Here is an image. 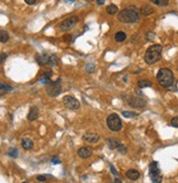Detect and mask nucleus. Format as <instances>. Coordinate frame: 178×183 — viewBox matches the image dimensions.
<instances>
[{
	"label": "nucleus",
	"instance_id": "nucleus-31",
	"mask_svg": "<svg viewBox=\"0 0 178 183\" xmlns=\"http://www.w3.org/2000/svg\"><path fill=\"white\" fill-rule=\"evenodd\" d=\"M24 2H26L28 4H30V6H31V4H35L37 1V0H24Z\"/></svg>",
	"mask_w": 178,
	"mask_h": 183
},
{
	"label": "nucleus",
	"instance_id": "nucleus-18",
	"mask_svg": "<svg viewBox=\"0 0 178 183\" xmlns=\"http://www.w3.org/2000/svg\"><path fill=\"white\" fill-rule=\"evenodd\" d=\"M21 146L24 150H31L33 146H34V143H33V141L30 138H23L21 140Z\"/></svg>",
	"mask_w": 178,
	"mask_h": 183
},
{
	"label": "nucleus",
	"instance_id": "nucleus-29",
	"mask_svg": "<svg viewBox=\"0 0 178 183\" xmlns=\"http://www.w3.org/2000/svg\"><path fill=\"white\" fill-rule=\"evenodd\" d=\"M52 163H54V165H59V163H61L59 158L56 157V156H53V157H52Z\"/></svg>",
	"mask_w": 178,
	"mask_h": 183
},
{
	"label": "nucleus",
	"instance_id": "nucleus-2",
	"mask_svg": "<svg viewBox=\"0 0 178 183\" xmlns=\"http://www.w3.org/2000/svg\"><path fill=\"white\" fill-rule=\"evenodd\" d=\"M156 78L158 84L164 88H171L175 84L174 73L167 67H163V69L158 70Z\"/></svg>",
	"mask_w": 178,
	"mask_h": 183
},
{
	"label": "nucleus",
	"instance_id": "nucleus-8",
	"mask_svg": "<svg viewBox=\"0 0 178 183\" xmlns=\"http://www.w3.org/2000/svg\"><path fill=\"white\" fill-rule=\"evenodd\" d=\"M78 22V17L77 15H72V17H68L67 19H65L64 21L61 23L59 26V29L66 32V31H69L70 29H73L75 24Z\"/></svg>",
	"mask_w": 178,
	"mask_h": 183
},
{
	"label": "nucleus",
	"instance_id": "nucleus-10",
	"mask_svg": "<svg viewBox=\"0 0 178 183\" xmlns=\"http://www.w3.org/2000/svg\"><path fill=\"white\" fill-rule=\"evenodd\" d=\"M127 104L130 106L134 107V108H141V107H144L146 105V100L140 98V97H129Z\"/></svg>",
	"mask_w": 178,
	"mask_h": 183
},
{
	"label": "nucleus",
	"instance_id": "nucleus-5",
	"mask_svg": "<svg viewBox=\"0 0 178 183\" xmlns=\"http://www.w3.org/2000/svg\"><path fill=\"white\" fill-rule=\"evenodd\" d=\"M107 126L112 131H120L122 128V121L116 114H110L107 117Z\"/></svg>",
	"mask_w": 178,
	"mask_h": 183
},
{
	"label": "nucleus",
	"instance_id": "nucleus-35",
	"mask_svg": "<svg viewBox=\"0 0 178 183\" xmlns=\"http://www.w3.org/2000/svg\"><path fill=\"white\" fill-rule=\"evenodd\" d=\"M96 2H97L98 4H105V0H97Z\"/></svg>",
	"mask_w": 178,
	"mask_h": 183
},
{
	"label": "nucleus",
	"instance_id": "nucleus-3",
	"mask_svg": "<svg viewBox=\"0 0 178 183\" xmlns=\"http://www.w3.org/2000/svg\"><path fill=\"white\" fill-rule=\"evenodd\" d=\"M162 51H163V46L160 44H153L151 45L145 52L144 55V61L146 64H154L157 61H160L162 58Z\"/></svg>",
	"mask_w": 178,
	"mask_h": 183
},
{
	"label": "nucleus",
	"instance_id": "nucleus-23",
	"mask_svg": "<svg viewBox=\"0 0 178 183\" xmlns=\"http://www.w3.org/2000/svg\"><path fill=\"white\" fill-rule=\"evenodd\" d=\"M151 2H153L154 4H156L158 7H166L169 4L168 0H151Z\"/></svg>",
	"mask_w": 178,
	"mask_h": 183
},
{
	"label": "nucleus",
	"instance_id": "nucleus-16",
	"mask_svg": "<svg viewBox=\"0 0 178 183\" xmlns=\"http://www.w3.org/2000/svg\"><path fill=\"white\" fill-rule=\"evenodd\" d=\"M51 77H52V72L50 71H46V72H43L42 75H41V78H40V83L41 84H45L47 85L50 82H51Z\"/></svg>",
	"mask_w": 178,
	"mask_h": 183
},
{
	"label": "nucleus",
	"instance_id": "nucleus-6",
	"mask_svg": "<svg viewBox=\"0 0 178 183\" xmlns=\"http://www.w3.org/2000/svg\"><path fill=\"white\" fill-rule=\"evenodd\" d=\"M61 91H62V82H61V80H57L55 82H50L46 85L47 95L52 96V97L57 96L61 93Z\"/></svg>",
	"mask_w": 178,
	"mask_h": 183
},
{
	"label": "nucleus",
	"instance_id": "nucleus-24",
	"mask_svg": "<svg viewBox=\"0 0 178 183\" xmlns=\"http://www.w3.org/2000/svg\"><path fill=\"white\" fill-rule=\"evenodd\" d=\"M122 116L125 118H135L138 116V114L135 113V111H127V110H124V111H122Z\"/></svg>",
	"mask_w": 178,
	"mask_h": 183
},
{
	"label": "nucleus",
	"instance_id": "nucleus-9",
	"mask_svg": "<svg viewBox=\"0 0 178 183\" xmlns=\"http://www.w3.org/2000/svg\"><path fill=\"white\" fill-rule=\"evenodd\" d=\"M63 103H64V105H65L67 108H69V109L72 110H76L78 109L80 107V103L78 99H76L75 97H73V96H65L64 98H63Z\"/></svg>",
	"mask_w": 178,
	"mask_h": 183
},
{
	"label": "nucleus",
	"instance_id": "nucleus-34",
	"mask_svg": "<svg viewBox=\"0 0 178 183\" xmlns=\"http://www.w3.org/2000/svg\"><path fill=\"white\" fill-rule=\"evenodd\" d=\"M65 39H64V40L65 41H70V42H73L74 41V39H70V38H73V35H65Z\"/></svg>",
	"mask_w": 178,
	"mask_h": 183
},
{
	"label": "nucleus",
	"instance_id": "nucleus-25",
	"mask_svg": "<svg viewBox=\"0 0 178 183\" xmlns=\"http://www.w3.org/2000/svg\"><path fill=\"white\" fill-rule=\"evenodd\" d=\"M8 40H9V34L4 30H1L0 31V41H1V43H6V42H8Z\"/></svg>",
	"mask_w": 178,
	"mask_h": 183
},
{
	"label": "nucleus",
	"instance_id": "nucleus-37",
	"mask_svg": "<svg viewBox=\"0 0 178 183\" xmlns=\"http://www.w3.org/2000/svg\"><path fill=\"white\" fill-rule=\"evenodd\" d=\"M64 2H68V4H72V2H75V0H65Z\"/></svg>",
	"mask_w": 178,
	"mask_h": 183
},
{
	"label": "nucleus",
	"instance_id": "nucleus-14",
	"mask_svg": "<svg viewBox=\"0 0 178 183\" xmlns=\"http://www.w3.org/2000/svg\"><path fill=\"white\" fill-rule=\"evenodd\" d=\"M121 145H122V143L120 142V140L116 139V138H108V139H107V146L109 147V149H111V150L118 149Z\"/></svg>",
	"mask_w": 178,
	"mask_h": 183
},
{
	"label": "nucleus",
	"instance_id": "nucleus-7",
	"mask_svg": "<svg viewBox=\"0 0 178 183\" xmlns=\"http://www.w3.org/2000/svg\"><path fill=\"white\" fill-rule=\"evenodd\" d=\"M149 178L152 179V182L154 183H160L162 182V174H160V170L158 168V163L157 162H152L149 165Z\"/></svg>",
	"mask_w": 178,
	"mask_h": 183
},
{
	"label": "nucleus",
	"instance_id": "nucleus-13",
	"mask_svg": "<svg viewBox=\"0 0 178 183\" xmlns=\"http://www.w3.org/2000/svg\"><path fill=\"white\" fill-rule=\"evenodd\" d=\"M83 139H84L85 141H87V142L94 143L99 140V135L92 134V132H86V134L83 136Z\"/></svg>",
	"mask_w": 178,
	"mask_h": 183
},
{
	"label": "nucleus",
	"instance_id": "nucleus-39",
	"mask_svg": "<svg viewBox=\"0 0 178 183\" xmlns=\"http://www.w3.org/2000/svg\"><path fill=\"white\" fill-rule=\"evenodd\" d=\"M22 183H29V182H26H26H22Z\"/></svg>",
	"mask_w": 178,
	"mask_h": 183
},
{
	"label": "nucleus",
	"instance_id": "nucleus-19",
	"mask_svg": "<svg viewBox=\"0 0 178 183\" xmlns=\"http://www.w3.org/2000/svg\"><path fill=\"white\" fill-rule=\"evenodd\" d=\"M125 39H127V34H125L123 31H119V32H116V34H114V40H116V42H118V43L123 42Z\"/></svg>",
	"mask_w": 178,
	"mask_h": 183
},
{
	"label": "nucleus",
	"instance_id": "nucleus-15",
	"mask_svg": "<svg viewBox=\"0 0 178 183\" xmlns=\"http://www.w3.org/2000/svg\"><path fill=\"white\" fill-rule=\"evenodd\" d=\"M125 176H127L130 180H132V181H136V180L140 179V172H138V170H135V169H130V170H127V173H125Z\"/></svg>",
	"mask_w": 178,
	"mask_h": 183
},
{
	"label": "nucleus",
	"instance_id": "nucleus-26",
	"mask_svg": "<svg viewBox=\"0 0 178 183\" xmlns=\"http://www.w3.org/2000/svg\"><path fill=\"white\" fill-rule=\"evenodd\" d=\"M0 88H1V92L4 91H7V92H11L13 88H12V86H9V85H6L4 84V83H0Z\"/></svg>",
	"mask_w": 178,
	"mask_h": 183
},
{
	"label": "nucleus",
	"instance_id": "nucleus-38",
	"mask_svg": "<svg viewBox=\"0 0 178 183\" xmlns=\"http://www.w3.org/2000/svg\"><path fill=\"white\" fill-rule=\"evenodd\" d=\"M116 183H121V180H120V179H118V178L116 179Z\"/></svg>",
	"mask_w": 178,
	"mask_h": 183
},
{
	"label": "nucleus",
	"instance_id": "nucleus-11",
	"mask_svg": "<svg viewBox=\"0 0 178 183\" xmlns=\"http://www.w3.org/2000/svg\"><path fill=\"white\" fill-rule=\"evenodd\" d=\"M39 116H40V110H39V108H37V106H32L30 108L26 118H28V120L29 121H34L39 118Z\"/></svg>",
	"mask_w": 178,
	"mask_h": 183
},
{
	"label": "nucleus",
	"instance_id": "nucleus-32",
	"mask_svg": "<svg viewBox=\"0 0 178 183\" xmlns=\"http://www.w3.org/2000/svg\"><path fill=\"white\" fill-rule=\"evenodd\" d=\"M110 169H111V171H112V173H113V174H114V176H119V173L116 172V169H114V167H113V165H110Z\"/></svg>",
	"mask_w": 178,
	"mask_h": 183
},
{
	"label": "nucleus",
	"instance_id": "nucleus-36",
	"mask_svg": "<svg viewBox=\"0 0 178 183\" xmlns=\"http://www.w3.org/2000/svg\"><path fill=\"white\" fill-rule=\"evenodd\" d=\"M135 93H136V94H138V95H143V93H142L141 91H140V89H138V88H136V91H135Z\"/></svg>",
	"mask_w": 178,
	"mask_h": 183
},
{
	"label": "nucleus",
	"instance_id": "nucleus-4",
	"mask_svg": "<svg viewBox=\"0 0 178 183\" xmlns=\"http://www.w3.org/2000/svg\"><path fill=\"white\" fill-rule=\"evenodd\" d=\"M37 61L39 65H47L50 67L56 66L58 64V59L55 54H50V53H44V54L37 55Z\"/></svg>",
	"mask_w": 178,
	"mask_h": 183
},
{
	"label": "nucleus",
	"instance_id": "nucleus-28",
	"mask_svg": "<svg viewBox=\"0 0 178 183\" xmlns=\"http://www.w3.org/2000/svg\"><path fill=\"white\" fill-rule=\"evenodd\" d=\"M171 125L173 126V127H175V128H178V116H176V117H174L173 119H171Z\"/></svg>",
	"mask_w": 178,
	"mask_h": 183
},
{
	"label": "nucleus",
	"instance_id": "nucleus-1",
	"mask_svg": "<svg viewBox=\"0 0 178 183\" xmlns=\"http://www.w3.org/2000/svg\"><path fill=\"white\" fill-rule=\"evenodd\" d=\"M118 19L122 23H135L140 20V10L134 6H130L122 9L118 15Z\"/></svg>",
	"mask_w": 178,
	"mask_h": 183
},
{
	"label": "nucleus",
	"instance_id": "nucleus-12",
	"mask_svg": "<svg viewBox=\"0 0 178 183\" xmlns=\"http://www.w3.org/2000/svg\"><path fill=\"white\" fill-rule=\"evenodd\" d=\"M77 153H78V156H79L81 159H87V158L91 157L92 150H91L89 147H81V148L78 149Z\"/></svg>",
	"mask_w": 178,
	"mask_h": 183
},
{
	"label": "nucleus",
	"instance_id": "nucleus-21",
	"mask_svg": "<svg viewBox=\"0 0 178 183\" xmlns=\"http://www.w3.org/2000/svg\"><path fill=\"white\" fill-rule=\"evenodd\" d=\"M138 88H145V87H151L152 86V82L149 80H140L138 82Z\"/></svg>",
	"mask_w": 178,
	"mask_h": 183
},
{
	"label": "nucleus",
	"instance_id": "nucleus-27",
	"mask_svg": "<svg viewBox=\"0 0 178 183\" xmlns=\"http://www.w3.org/2000/svg\"><path fill=\"white\" fill-rule=\"evenodd\" d=\"M47 178H52V176H45V174H40V176H37V181H45L47 180Z\"/></svg>",
	"mask_w": 178,
	"mask_h": 183
},
{
	"label": "nucleus",
	"instance_id": "nucleus-20",
	"mask_svg": "<svg viewBox=\"0 0 178 183\" xmlns=\"http://www.w3.org/2000/svg\"><path fill=\"white\" fill-rule=\"evenodd\" d=\"M105 11H107V13L108 15H116V12L119 11V9H118V7H116V4H109V6H107V8H105Z\"/></svg>",
	"mask_w": 178,
	"mask_h": 183
},
{
	"label": "nucleus",
	"instance_id": "nucleus-22",
	"mask_svg": "<svg viewBox=\"0 0 178 183\" xmlns=\"http://www.w3.org/2000/svg\"><path fill=\"white\" fill-rule=\"evenodd\" d=\"M7 154L10 158H12V159H15V158L19 157V150L17 148H10V149L8 150Z\"/></svg>",
	"mask_w": 178,
	"mask_h": 183
},
{
	"label": "nucleus",
	"instance_id": "nucleus-17",
	"mask_svg": "<svg viewBox=\"0 0 178 183\" xmlns=\"http://www.w3.org/2000/svg\"><path fill=\"white\" fill-rule=\"evenodd\" d=\"M154 12V8L151 7L149 4H143L140 9V13L143 15H151Z\"/></svg>",
	"mask_w": 178,
	"mask_h": 183
},
{
	"label": "nucleus",
	"instance_id": "nucleus-30",
	"mask_svg": "<svg viewBox=\"0 0 178 183\" xmlns=\"http://www.w3.org/2000/svg\"><path fill=\"white\" fill-rule=\"evenodd\" d=\"M118 151L121 152V153H125V152H127V148H125L123 145H121V146L118 148Z\"/></svg>",
	"mask_w": 178,
	"mask_h": 183
},
{
	"label": "nucleus",
	"instance_id": "nucleus-33",
	"mask_svg": "<svg viewBox=\"0 0 178 183\" xmlns=\"http://www.w3.org/2000/svg\"><path fill=\"white\" fill-rule=\"evenodd\" d=\"M7 56H8L7 53H2V54H1V63L4 62V60L7 59Z\"/></svg>",
	"mask_w": 178,
	"mask_h": 183
}]
</instances>
